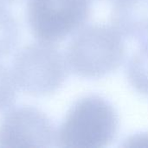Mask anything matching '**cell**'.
<instances>
[{
  "mask_svg": "<svg viewBox=\"0 0 148 148\" xmlns=\"http://www.w3.org/2000/svg\"><path fill=\"white\" fill-rule=\"evenodd\" d=\"M119 117L105 98L91 95L78 100L68 112L56 133V146L71 148H101L115 138Z\"/></svg>",
  "mask_w": 148,
  "mask_h": 148,
  "instance_id": "obj_1",
  "label": "cell"
},
{
  "mask_svg": "<svg viewBox=\"0 0 148 148\" xmlns=\"http://www.w3.org/2000/svg\"><path fill=\"white\" fill-rule=\"evenodd\" d=\"M126 47L123 36L105 24H92L80 29L68 45L69 69L82 78H101L114 72L123 62Z\"/></svg>",
  "mask_w": 148,
  "mask_h": 148,
  "instance_id": "obj_2",
  "label": "cell"
},
{
  "mask_svg": "<svg viewBox=\"0 0 148 148\" xmlns=\"http://www.w3.org/2000/svg\"><path fill=\"white\" fill-rule=\"evenodd\" d=\"M127 75L129 83L137 92L148 96V42L141 43L130 58Z\"/></svg>",
  "mask_w": 148,
  "mask_h": 148,
  "instance_id": "obj_7",
  "label": "cell"
},
{
  "mask_svg": "<svg viewBox=\"0 0 148 148\" xmlns=\"http://www.w3.org/2000/svg\"><path fill=\"white\" fill-rule=\"evenodd\" d=\"M148 134H139L136 136H133L128 140H127V144L125 146L128 147H140V146H147Z\"/></svg>",
  "mask_w": 148,
  "mask_h": 148,
  "instance_id": "obj_10",
  "label": "cell"
},
{
  "mask_svg": "<svg viewBox=\"0 0 148 148\" xmlns=\"http://www.w3.org/2000/svg\"><path fill=\"white\" fill-rule=\"evenodd\" d=\"M91 0H28L27 20L33 36L55 44L76 32L88 21Z\"/></svg>",
  "mask_w": 148,
  "mask_h": 148,
  "instance_id": "obj_4",
  "label": "cell"
},
{
  "mask_svg": "<svg viewBox=\"0 0 148 148\" xmlns=\"http://www.w3.org/2000/svg\"><path fill=\"white\" fill-rule=\"evenodd\" d=\"M20 0H0V4H11V3H16Z\"/></svg>",
  "mask_w": 148,
  "mask_h": 148,
  "instance_id": "obj_11",
  "label": "cell"
},
{
  "mask_svg": "<svg viewBox=\"0 0 148 148\" xmlns=\"http://www.w3.org/2000/svg\"><path fill=\"white\" fill-rule=\"evenodd\" d=\"M111 19L123 37L148 42V0H116Z\"/></svg>",
  "mask_w": 148,
  "mask_h": 148,
  "instance_id": "obj_6",
  "label": "cell"
},
{
  "mask_svg": "<svg viewBox=\"0 0 148 148\" xmlns=\"http://www.w3.org/2000/svg\"><path fill=\"white\" fill-rule=\"evenodd\" d=\"M11 72L16 86L24 93L46 96L64 83L69 67L53 44L39 42L25 46L16 55Z\"/></svg>",
  "mask_w": 148,
  "mask_h": 148,
  "instance_id": "obj_3",
  "label": "cell"
},
{
  "mask_svg": "<svg viewBox=\"0 0 148 148\" xmlns=\"http://www.w3.org/2000/svg\"><path fill=\"white\" fill-rule=\"evenodd\" d=\"M19 28L13 15L0 4V59L9 56L16 48Z\"/></svg>",
  "mask_w": 148,
  "mask_h": 148,
  "instance_id": "obj_8",
  "label": "cell"
},
{
  "mask_svg": "<svg viewBox=\"0 0 148 148\" xmlns=\"http://www.w3.org/2000/svg\"><path fill=\"white\" fill-rule=\"evenodd\" d=\"M55 145L56 132L52 121L36 108H10L0 122V147H51Z\"/></svg>",
  "mask_w": 148,
  "mask_h": 148,
  "instance_id": "obj_5",
  "label": "cell"
},
{
  "mask_svg": "<svg viewBox=\"0 0 148 148\" xmlns=\"http://www.w3.org/2000/svg\"><path fill=\"white\" fill-rule=\"evenodd\" d=\"M16 87L12 72L0 63V112L12 107L16 97Z\"/></svg>",
  "mask_w": 148,
  "mask_h": 148,
  "instance_id": "obj_9",
  "label": "cell"
}]
</instances>
